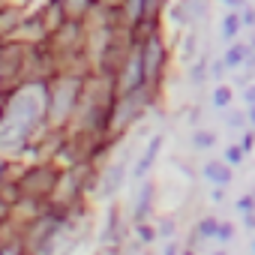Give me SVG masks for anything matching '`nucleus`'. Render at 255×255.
I'll use <instances>...</instances> for the list:
<instances>
[{"label": "nucleus", "mask_w": 255, "mask_h": 255, "mask_svg": "<svg viewBox=\"0 0 255 255\" xmlns=\"http://www.w3.org/2000/svg\"><path fill=\"white\" fill-rule=\"evenodd\" d=\"M237 210H240V213H252V210H255V198H252V195L237 198Z\"/></svg>", "instance_id": "9b49d317"}, {"label": "nucleus", "mask_w": 255, "mask_h": 255, "mask_svg": "<svg viewBox=\"0 0 255 255\" xmlns=\"http://www.w3.org/2000/svg\"><path fill=\"white\" fill-rule=\"evenodd\" d=\"M159 60H162V45H159V39L153 36L150 42H147V48H144V75H153L156 69H159Z\"/></svg>", "instance_id": "f03ea898"}, {"label": "nucleus", "mask_w": 255, "mask_h": 255, "mask_svg": "<svg viewBox=\"0 0 255 255\" xmlns=\"http://www.w3.org/2000/svg\"><path fill=\"white\" fill-rule=\"evenodd\" d=\"M228 102H231V90L219 84V87L213 90V105H216V108H228Z\"/></svg>", "instance_id": "423d86ee"}, {"label": "nucleus", "mask_w": 255, "mask_h": 255, "mask_svg": "<svg viewBox=\"0 0 255 255\" xmlns=\"http://www.w3.org/2000/svg\"><path fill=\"white\" fill-rule=\"evenodd\" d=\"M246 99H249V102H255V87H249V90H246Z\"/></svg>", "instance_id": "ddd939ff"}, {"label": "nucleus", "mask_w": 255, "mask_h": 255, "mask_svg": "<svg viewBox=\"0 0 255 255\" xmlns=\"http://www.w3.org/2000/svg\"><path fill=\"white\" fill-rule=\"evenodd\" d=\"M249 120H252V123H255V108H249Z\"/></svg>", "instance_id": "4468645a"}, {"label": "nucleus", "mask_w": 255, "mask_h": 255, "mask_svg": "<svg viewBox=\"0 0 255 255\" xmlns=\"http://www.w3.org/2000/svg\"><path fill=\"white\" fill-rule=\"evenodd\" d=\"M240 24H243V18H240L237 12L225 15V21H222V39H234V36H237V30H240Z\"/></svg>", "instance_id": "39448f33"}, {"label": "nucleus", "mask_w": 255, "mask_h": 255, "mask_svg": "<svg viewBox=\"0 0 255 255\" xmlns=\"http://www.w3.org/2000/svg\"><path fill=\"white\" fill-rule=\"evenodd\" d=\"M192 144H195V147H213V144H216V135H213V132H195V135H192Z\"/></svg>", "instance_id": "1a4fd4ad"}, {"label": "nucleus", "mask_w": 255, "mask_h": 255, "mask_svg": "<svg viewBox=\"0 0 255 255\" xmlns=\"http://www.w3.org/2000/svg\"><path fill=\"white\" fill-rule=\"evenodd\" d=\"M216 231H219V219H201L198 222V234L201 237H216Z\"/></svg>", "instance_id": "0eeeda50"}, {"label": "nucleus", "mask_w": 255, "mask_h": 255, "mask_svg": "<svg viewBox=\"0 0 255 255\" xmlns=\"http://www.w3.org/2000/svg\"><path fill=\"white\" fill-rule=\"evenodd\" d=\"M234 237V225L231 222H219V231H216V240H222V243H228Z\"/></svg>", "instance_id": "9d476101"}, {"label": "nucleus", "mask_w": 255, "mask_h": 255, "mask_svg": "<svg viewBox=\"0 0 255 255\" xmlns=\"http://www.w3.org/2000/svg\"><path fill=\"white\" fill-rule=\"evenodd\" d=\"M252 144H255V138H252V132H246V138L240 141V147H243V150H252Z\"/></svg>", "instance_id": "f8f14e48"}, {"label": "nucleus", "mask_w": 255, "mask_h": 255, "mask_svg": "<svg viewBox=\"0 0 255 255\" xmlns=\"http://www.w3.org/2000/svg\"><path fill=\"white\" fill-rule=\"evenodd\" d=\"M246 54H249V48H246V45H240V42H237V45H231V48H228V54H225V60H222V63H225V66H231V69H234V66H240V63H243V60H246Z\"/></svg>", "instance_id": "20e7f679"}, {"label": "nucleus", "mask_w": 255, "mask_h": 255, "mask_svg": "<svg viewBox=\"0 0 255 255\" xmlns=\"http://www.w3.org/2000/svg\"><path fill=\"white\" fill-rule=\"evenodd\" d=\"M204 177H207L210 183H216V186H228V183L234 180L231 168L222 165V162H207V165H204Z\"/></svg>", "instance_id": "f257e3e1"}, {"label": "nucleus", "mask_w": 255, "mask_h": 255, "mask_svg": "<svg viewBox=\"0 0 255 255\" xmlns=\"http://www.w3.org/2000/svg\"><path fill=\"white\" fill-rule=\"evenodd\" d=\"M159 147H162V138L156 135V138L150 141V147H147V153L141 156V162H138V168H135V174H138V177H141V174H144V171H147V168L153 165V159H156V153H159Z\"/></svg>", "instance_id": "7ed1b4c3"}, {"label": "nucleus", "mask_w": 255, "mask_h": 255, "mask_svg": "<svg viewBox=\"0 0 255 255\" xmlns=\"http://www.w3.org/2000/svg\"><path fill=\"white\" fill-rule=\"evenodd\" d=\"M243 153H246V150H243L240 144H231V147L225 150V162H228V165H240V162H243Z\"/></svg>", "instance_id": "6e6552de"}]
</instances>
